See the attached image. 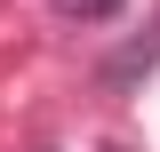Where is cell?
Masks as SVG:
<instances>
[{
  "label": "cell",
  "mask_w": 160,
  "mask_h": 152,
  "mask_svg": "<svg viewBox=\"0 0 160 152\" xmlns=\"http://www.w3.org/2000/svg\"><path fill=\"white\" fill-rule=\"evenodd\" d=\"M144 72H160V16H152V32H144V40H128V48L104 56V88H136Z\"/></svg>",
  "instance_id": "6da1fadb"
},
{
  "label": "cell",
  "mask_w": 160,
  "mask_h": 152,
  "mask_svg": "<svg viewBox=\"0 0 160 152\" xmlns=\"http://www.w3.org/2000/svg\"><path fill=\"white\" fill-rule=\"evenodd\" d=\"M48 8H56L64 24H112L120 8H128V0H48Z\"/></svg>",
  "instance_id": "7a4b0ae2"
},
{
  "label": "cell",
  "mask_w": 160,
  "mask_h": 152,
  "mask_svg": "<svg viewBox=\"0 0 160 152\" xmlns=\"http://www.w3.org/2000/svg\"><path fill=\"white\" fill-rule=\"evenodd\" d=\"M112 152H120V144H112Z\"/></svg>",
  "instance_id": "3957f363"
}]
</instances>
